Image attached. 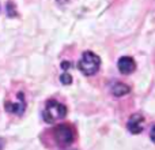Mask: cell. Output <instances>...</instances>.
Masks as SVG:
<instances>
[{"label": "cell", "instance_id": "1", "mask_svg": "<svg viewBox=\"0 0 155 150\" xmlns=\"http://www.w3.org/2000/svg\"><path fill=\"white\" fill-rule=\"evenodd\" d=\"M67 116V107L56 100H49L45 105V109L42 112V118L46 123L52 124L59 121L60 119H64Z\"/></svg>", "mask_w": 155, "mask_h": 150}, {"label": "cell", "instance_id": "2", "mask_svg": "<svg viewBox=\"0 0 155 150\" xmlns=\"http://www.w3.org/2000/svg\"><path fill=\"white\" fill-rule=\"evenodd\" d=\"M99 67H101V57L94 52H84L78 63V68L86 77H91V75L97 74Z\"/></svg>", "mask_w": 155, "mask_h": 150}, {"label": "cell", "instance_id": "3", "mask_svg": "<svg viewBox=\"0 0 155 150\" xmlns=\"http://www.w3.org/2000/svg\"><path fill=\"white\" fill-rule=\"evenodd\" d=\"M53 137L56 139L57 145H60V146H70L74 142V139H75L74 130L68 124H60V126L54 127Z\"/></svg>", "mask_w": 155, "mask_h": 150}, {"label": "cell", "instance_id": "4", "mask_svg": "<svg viewBox=\"0 0 155 150\" xmlns=\"http://www.w3.org/2000/svg\"><path fill=\"white\" fill-rule=\"evenodd\" d=\"M127 127H128L129 132H132V134H140L144 130V118L139 113H135L128 119Z\"/></svg>", "mask_w": 155, "mask_h": 150}, {"label": "cell", "instance_id": "5", "mask_svg": "<svg viewBox=\"0 0 155 150\" xmlns=\"http://www.w3.org/2000/svg\"><path fill=\"white\" fill-rule=\"evenodd\" d=\"M117 68H118V71L123 74H131L136 70V62H135L134 57H131V56H123L118 59Z\"/></svg>", "mask_w": 155, "mask_h": 150}, {"label": "cell", "instance_id": "6", "mask_svg": "<svg viewBox=\"0 0 155 150\" xmlns=\"http://www.w3.org/2000/svg\"><path fill=\"white\" fill-rule=\"evenodd\" d=\"M18 98H19V102H5L4 108L7 112L15 113V115H22V113L25 112V109H26V102H25L23 93H19Z\"/></svg>", "mask_w": 155, "mask_h": 150}, {"label": "cell", "instance_id": "7", "mask_svg": "<svg viewBox=\"0 0 155 150\" xmlns=\"http://www.w3.org/2000/svg\"><path fill=\"white\" fill-rule=\"evenodd\" d=\"M129 90H131V89H129L128 86H127L125 83H123V82H116L114 85L112 86V93L114 94V96H117V97L125 96V94L129 93Z\"/></svg>", "mask_w": 155, "mask_h": 150}, {"label": "cell", "instance_id": "8", "mask_svg": "<svg viewBox=\"0 0 155 150\" xmlns=\"http://www.w3.org/2000/svg\"><path fill=\"white\" fill-rule=\"evenodd\" d=\"M60 80H61L64 85H70V83L72 82V77H71V74H68V73H63L61 77H60Z\"/></svg>", "mask_w": 155, "mask_h": 150}, {"label": "cell", "instance_id": "9", "mask_svg": "<svg viewBox=\"0 0 155 150\" xmlns=\"http://www.w3.org/2000/svg\"><path fill=\"white\" fill-rule=\"evenodd\" d=\"M150 138H151V141L155 143V126L151 128V131H150Z\"/></svg>", "mask_w": 155, "mask_h": 150}, {"label": "cell", "instance_id": "10", "mask_svg": "<svg viewBox=\"0 0 155 150\" xmlns=\"http://www.w3.org/2000/svg\"><path fill=\"white\" fill-rule=\"evenodd\" d=\"M4 145H5V141L3 139V138H0V150L4 149Z\"/></svg>", "mask_w": 155, "mask_h": 150}]
</instances>
